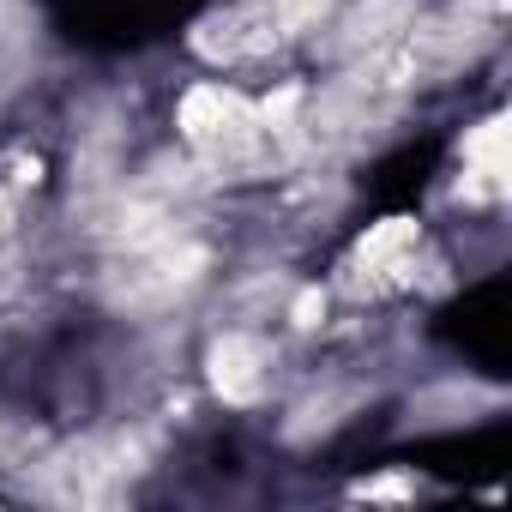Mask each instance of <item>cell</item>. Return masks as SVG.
<instances>
[{"instance_id":"7a4b0ae2","label":"cell","mask_w":512,"mask_h":512,"mask_svg":"<svg viewBox=\"0 0 512 512\" xmlns=\"http://www.w3.org/2000/svg\"><path fill=\"white\" fill-rule=\"evenodd\" d=\"M260 368H266V350L253 338H223L211 350V380L223 398H253L260 392Z\"/></svg>"},{"instance_id":"6da1fadb","label":"cell","mask_w":512,"mask_h":512,"mask_svg":"<svg viewBox=\"0 0 512 512\" xmlns=\"http://www.w3.org/2000/svg\"><path fill=\"white\" fill-rule=\"evenodd\" d=\"M416 266V229L410 223H380L362 247H356V260H350V284L356 290H380V284H398L404 272Z\"/></svg>"}]
</instances>
